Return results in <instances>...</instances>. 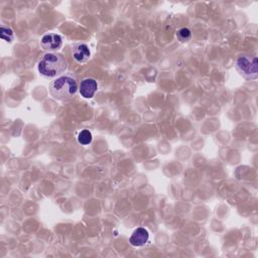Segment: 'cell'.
<instances>
[{
	"mask_svg": "<svg viewBox=\"0 0 258 258\" xmlns=\"http://www.w3.org/2000/svg\"><path fill=\"white\" fill-rule=\"evenodd\" d=\"M69 63L60 54L49 53L42 57L37 64L38 73L46 78H58L67 71Z\"/></svg>",
	"mask_w": 258,
	"mask_h": 258,
	"instance_id": "6da1fadb",
	"label": "cell"
},
{
	"mask_svg": "<svg viewBox=\"0 0 258 258\" xmlns=\"http://www.w3.org/2000/svg\"><path fill=\"white\" fill-rule=\"evenodd\" d=\"M79 89L77 79L70 74L62 75L51 82V95L59 101H68L75 97Z\"/></svg>",
	"mask_w": 258,
	"mask_h": 258,
	"instance_id": "7a4b0ae2",
	"label": "cell"
},
{
	"mask_svg": "<svg viewBox=\"0 0 258 258\" xmlns=\"http://www.w3.org/2000/svg\"><path fill=\"white\" fill-rule=\"evenodd\" d=\"M237 72L247 80H256L258 77V61L256 57L242 55L235 63Z\"/></svg>",
	"mask_w": 258,
	"mask_h": 258,
	"instance_id": "3957f363",
	"label": "cell"
},
{
	"mask_svg": "<svg viewBox=\"0 0 258 258\" xmlns=\"http://www.w3.org/2000/svg\"><path fill=\"white\" fill-rule=\"evenodd\" d=\"M41 48L48 52H57L63 46V38L57 33H47L40 39Z\"/></svg>",
	"mask_w": 258,
	"mask_h": 258,
	"instance_id": "277c9868",
	"label": "cell"
},
{
	"mask_svg": "<svg viewBox=\"0 0 258 258\" xmlns=\"http://www.w3.org/2000/svg\"><path fill=\"white\" fill-rule=\"evenodd\" d=\"M98 90V83L93 78H86L84 79L80 86H79V91L82 97L85 99H91L94 97L95 93Z\"/></svg>",
	"mask_w": 258,
	"mask_h": 258,
	"instance_id": "5b68a950",
	"label": "cell"
},
{
	"mask_svg": "<svg viewBox=\"0 0 258 258\" xmlns=\"http://www.w3.org/2000/svg\"><path fill=\"white\" fill-rule=\"evenodd\" d=\"M149 240V234L148 231L144 228H137L130 236L129 242L132 246L141 247L144 246Z\"/></svg>",
	"mask_w": 258,
	"mask_h": 258,
	"instance_id": "8992f818",
	"label": "cell"
},
{
	"mask_svg": "<svg viewBox=\"0 0 258 258\" xmlns=\"http://www.w3.org/2000/svg\"><path fill=\"white\" fill-rule=\"evenodd\" d=\"M91 57V52L89 47L86 44H78L73 48V58L79 63L83 64L87 62Z\"/></svg>",
	"mask_w": 258,
	"mask_h": 258,
	"instance_id": "52a82bcc",
	"label": "cell"
},
{
	"mask_svg": "<svg viewBox=\"0 0 258 258\" xmlns=\"http://www.w3.org/2000/svg\"><path fill=\"white\" fill-rule=\"evenodd\" d=\"M93 136L91 131L87 130V129H84L79 134H78V142L82 145H88L92 142Z\"/></svg>",
	"mask_w": 258,
	"mask_h": 258,
	"instance_id": "ba28073f",
	"label": "cell"
},
{
	"mask_svg": "<svg viewBox=\"0 0 258 258\" xmlns=\"http://www.w3.org/2000/svg\"><path fill=\"white\" fill-rule=\"evenodd\" d=\"M177 38L181 42H188L192 38V32L187 28H183L180 31H178Z\"/></svg>",
	"mask_w": 258,
	"mask_h": 258,
	"instance_id": "9c48e42d",
	"label": "cell"
},
{
	"mask_svg": "<svg viewBox=\"0 0 258 258\" xmlns=\"http://www.w3.org/2000/svg\"><path fill=\"white\" fill-rule=\"evenodd\" d=\"M0 34H1V38L5 40L6 42H11L14 38V33L13 31L5 26L1 27V30H0Z\"/></svg>",
	"mask_w": 258,
	"mask_h": 258,
	"instance_id": "30bf717a",
	"label": "cell"
}]
</instances>
